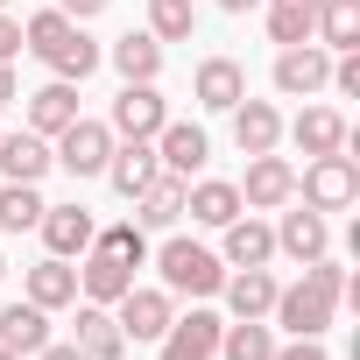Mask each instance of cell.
Segmentation results:
<instances>
[{
  "instance_id": "cell-11",
  "label": "cell",
  "mask_w": 360,
  "mask_h": 360,
  "mask_svg": "<svg viewBox=\"0 0 360 360\" xmlns=\"http://www.w3.org/2000/svg\"><path fill=\"white\" fill-rule=\"evenodd\" d=\"M155 155H162V169L169 176H205V162H212V134L198 127V120H162L155 127Z\"/></svg>"
},
{
  "instance_id": "cell-28",
  "label": "cell",
  "mask_w": 360,
  "mask_h": 360,
  "mask_svg": "<svg viewBox=\"0 0 360 360\" xmlns=\"http://www.w3.org/2000/svg\"><path fill=\"white\" fill-rule=\"evenodd\" d=\"M233 141H240V155H269L283 141V113L269 99H240L233 106Z\"/></svg>"
},
{
  "instance_id": "cell-13",
  "label": "cell",
  "mask_w": 360,
  "mask_h": 360,
  "mask_svg": "<svg viewBox=\"0 0 360 360\" xmlns=\"http://www.w3.org/2000/svg\"><path fill=\"white\" fill-rule=\"evenodd\" d=\"M127 290H134V262H120L106 248H85L78 255V297L85 304H120Z\"/></svg>"
},
{
  "instance_id": "cell-14",
  "label": "cell",
  "mask_w": 360,
  "mask_h": 360,
  "mask_svg": "<svg viewBox=\"0 0 360 360\" xmlns=\"http://www.w3.org/2000/svg\"><path fill=\"white\" fill-rule=\"evenodd\" d=\"M162 176V155H155V141H113V155H106V184L134 205L148 184Z\"/></svg>"
},
{
  "instance_id": "cell-25",
  "label": "cell",
  "mask_w": 360,
  "mask_h": 360,
  "mask_svg": "<svg viewBox=\"0 0 360 360\" xmlns=\"http://www.w3.org/2000/svg\"><path fill=\"white\" fill-rule=\"evenodd\" d=\"M22 297H29V304H43V311H64V304H78V269H71V262H57V255H43V262L22 276Z\"/></svg>"
},
{
  "instance_id": "cell-4",
  "label": "cell",
  "mask_w": 360,
  "mask_h": 360,
  "mask_svg": "<svg viewBox=\"0 0 360 360\" xmlns=\"http://www.w3.org/2000/svg\"><path fill=\"white\" fill-rule=\"evenodd\" d=\"M169 318H176V297H169L162 283H134V290L113 304V325L127 332V346H155V339L169 332Z\"/></svg>"
},
{
  "instance_id": "cell-45",
  "label": "cell",
  "mask_w": 360,
  "mask_h": 360,
  "mask_svg": "<svg viewBox=\"0 0 360 360\" xmlns=\"http://www.w3.org/2000/svg\"><path fill=\"white\" fill-rule=\"evenodd\" d=\"M0 8H8V0H0Z\"/></svg>"
},
{
  "instance_id": "cell-37",
  "label": "cell",
  "mask_w": 360,
  "mask_h": 360,
  "mask_svg": "<svg viewBox=\"0 0 360 360\" xmlns=\"http://www.w3.org/2000/svg\"><path fill=\"white\" fill-rule=\"evenodd\" d=\"M15 57H22V15L0 8V64H15Z\"/></svg>"
},
{
  "instance_id": "cell-16",
  "label": "cell",
  "mask_w": 360,
  "mask_h": 360,
  "mask_svg": "<svg viewBox=\"0 0 360 360\" xmlns=\"http://www.w3.org/2000/svg\"><path fill=\"white\" fill-rule=\"evenodd\" d=\"M36 233H43V248H50L57 262H71V255H85V248H92V233H99V219H92L85 205H43V219H36Z\"/></svg>"
},
{
  "instance_id": "cell-24",
  "label": "cell",
  "mask_w": 360,
  "mask_h": 360,
  "mask_svg": "<svg viewBox=\"0 0 360 360\" xmlns=\"http://www.w3.org/2000/svg\"><path fill=\"white\" fill-rule=\"evenodd\" d=\"M78 120V85H64V78H50L43 92H29V134H43V141H57L64 127Z\"/></svg>"
},
{
  "instance_id": "cell-44",
  "label": "cell",
  "mask_w": 360,
  "mask_h": 360,
  "mask_svg": "<svg viewBox=\"0 0 360 360\" xmlns=\"http://www.w3.org/2000/svg\"><path fill=\"white\" fill-rule=\"evenodd\" d=\"M0 276H8V255H0Z\"/></svg>"
},
{
  "instance_id": "cell-20",
  "label": "cell",
  "mask_w": 360,
  "mask_h": 360,
  "mask_svg": "<svg viewBox=\"0 0 360 360\" xmlns=\"http://www.w3.org/2000/svg\"><path fill=\"white\" fill-rule=\"evenodd\" d=\"M184 212L198 219V226H226V219H240L248 205H240V191L226 184V176H191V184H184Z\"/></svg>"
},
{
  "instance_id": "cell-12",
  "label": "cell",
  "mask_w": 360,
  "mask_h": 360,
  "mask_svg": "<svg viewBox=\"0 0 360 360\" xmlns=\"http://www.w3.org/2000/svg\"><path fill=\"white\" fill-rule=\"evenodd\" d=\"M219 233H226V240H219V262H226V269H269V262H276V226H269V219L240 212V219H226Z\"/></svg>"
},
{
  "instance_id": "cell-29",
  "label": "cell",
  "mask_w": 360,
  "mask_h": 360,
  "mask_svg": "<svg viewBox=\"0 0 360 360\" xmlns=\"http://www.w3.org/2000/svg\"><path fill=\"white\" fill-rule=\"evenodd\" d=\"M276 325L269 318H233V325H219V360H276Z\"/></svg>"
},
{
  "instance_id": "cell-33",
  "label": "cell",
  "mask_w": 360,
  "mask_h": 360,
  "mask_svg": "<svg viewBox=\"0 0 360 360\" xmlns=\"http://www.w3.org/2000/svg\"><path fill=\"white\" fill-rule=\"evenodd\" d=\"M36 219H43L36 184H0V233H36Z\"/></svg>"
},
{
  "instance_id": "cell-9",
  "label": "cell",
  "mask_w": 360,
  "mask_h": 360,
  "mask_svg": "<svg viewBox=\"0 0 360 360\" xmlns=\"http://www.w3.org/2000/svg\"><path fill=\"white\" fill-rule=\"evenodd\" d=\"M162 120H169V99H162L155 85H120V99H113V113H106L113 141H155Z\"/></svg>"
},
{
  "instance_id": "cell-19",
  "label": "cell",
  "mask_w": 360,
  "mask_h": 360,
  "mask_svg": "<svg viewBox=\"0 0 360 360\" xmlns=\"http://www.w3.org/2000/svg\"><path fill=\"white\" fill-rule=\"evenodd\" d=\"M106 64L120 71V85H155L162 78V43L148 29H127L120 43H106Z\"/></svg>"
},
{
  "instance_id": "cell-34",
  "label": "cell",
  "mask_w": 360,
  "mask_h": 360,
  "mask_svg": "<svg viewBox=\"0 0 360 360\" xmlns=\"http://www.w3.org/2000/svg\"><path fill=\"white\" fill-rule=\"evenodd\" d=\"M71 29H78L71 15H57V8H43V15H29V22H22V50H36V57H50V50H57V43L71 36Z\"/></svg>"
},
{
  "instance_id": "cell-18",
  "label": "cell",
  "mask_w": 360,
  "mask_h": 360,
  "mask_svg": "<svg viewBox=\"0 0 360 360\" xmlns=\"http://www.w3.org/2000/svg\"><path fill=\"white\" fill-rule=\"evenodd\" d=\"M283 134H290V141L304 148V162H311V155H339L353 127H346V113H339V106H304V113H297Z\"/></svg>"
},
{
  "instance_id": "cell-38",
  "label": "cell",
  "mask_w": 360,
  "mask_h": 360,
  "mask_svg": "<svg viewBox=\"0 0 360 360\" xmlns=\"http://www.w3.org/2000/svg\"><path fill=\"white\" fill-rule=\"evenodd\" d=\"M276 360H332V353H325V339H290V346H276Z\"/></svg>"
},
{
  "instance_id": "cell-7",
  "label": "cell",
  "mask_w": 360,
  "mask_h": 360,
  "mask_svg": "<svg viewBox=\"0 0 360 360\" xmlns=\"http://www.w3.org/2000/svg\"><path fill=\"white\" fill-rule=\"evenodd\" d=\"M219 311H205V304H191L184 318H169V332L155 339V360H219Z\"/></svg>"
},
{
  "instance_id": "cell-17",
  "label": "cell",
  "mask_w": 360,
  "mask_h": 360,
  "mask_svg": "<svg viewBox=\"0 0 360 360\" xmlns=\"http://www.w3.org/2000/svg\"><path fill=\"white\" fill-rule=\"evenodd\" d=\"M50 169H57V155H50L43 134H29V127L0 134V176H8V184H43Z\"/></svg>"
},
{
  "instance_id": "cell-8",
  "label": "cell",
  "mask_w": 360,
  "mask_h": 360,
  "mask_svg": "<svg viewBox=\"0 0 360 360\" xmlns=\"http://www.w3.org/2000/svg\"><path fill=\"white\" fill-rule=\"evenodd\" d=\"M325 78H332V50H325V43H290V50H276V92H283V99H318Z\"/></svg>"
},
{
  "instance_id": "cell-23",
  "label": "cell",
  "mask_w": 360,
  "mask_h": 360,
  "mask_svg": "<svg viewBox=\"0 0 360 360\" xmlns=\"http://www.w3.org/2000/svg\"><path fill=\"white\" fill-rule=\"evenodd\" d=\"M176 219H184V176H169V169H162L155 184L134 198V226H141V233H169Z\"/></svg>"
},
{
  "instance_id": "cell-5",
  "label": "cell",
  "mask_w": 360,
  "mask_h": 360,
  "mask_svg": "<svg viewBox=\"0 0 360 360\" xmlns=\"http://www.w3.org/2000/svg\"><path fill=\"white\" fill-rule=\"evenodd\" d=\"M50 155H57V169H71V176H106V155H113V127L106 120H71L57 141H50Z\"/></svg>"
},
{
  "instance_id": "cell-36",
  "label": "cell",
  "mask_w": 360,
  "mask_h": 360,
  "mask_svg": "<svg viewBox=\"0 0 360 360\" xmlns=\"http://www.w3.org/2000/svg\"><path fill=\"white\" fill-rule=\"evenodd\" d=\"M325 85H332V92H346V99H360V50H339Z\"/></svg>"
},
{
  "instance_id": "cell-42",
  "label": "cell",
  "mask_w": 360,
  "mask_h": 360,
  "mask_svg": "<svg viewBox=\"0 0 360 360\" xmlns=\"http://www.w3.org/2000/svg\"><path fill=\"white\" fill-rule=\"evenodd\" d=\"M219 8H226V15H248V8H262V0H219Z\"/></svg>"
},
{
  "instance_id": "cell-22",
  "label": "cell",
  "mask_w": 360,
  "mask_h": 360,
  "mask_svg": "<svg viewBox=\"0 0 360 360\" xmlns=\"http://www.w3.org/2000/svg\"><path fill=\"white\" fill-rule=\"evenodd\" d=\"M71 346H78L85 360H120V353H127V332L113 325V304H78V332H71Z\"/></svg>"
},
{
  "instance_id": "cell-21",
  "label": "cell",
  "mask_w": 360,
  "mask_h": 360,
  "mask_svg": "<svg viewBox=\"0 0 360 360\" xmlns=\"http://www.w3.org/2000/svg\"><path fill=\"white\" fill-rule=\"evenodd\" d=\"M276 276L269 269H226V283H219V297H226V311L233 318H269L276 311Z\"/></svg>"
},
{
  "instance_id": "cell-6",
  "label": "cell",
  "mask_w": 360,
  "mask_h": 360,
  "mask_svg": "<svg viewBox=\"0 0 360 360\" xmlns=\"http://www.w3.org/2000/svg\"><path fill=\"white\" fill-rule=\"evenodd\" d=\"M233 191H240L248 212H283V205L297 198V169H290V155H276V148H269V155H248V176H240Z\"/></svg>"
},
{
  "instance_id": "cell-30",
  "label": "cell",
  "mask_w": 360,
  "mask_h": 360,
  "mask_svg": "<svg viewBox=\"0 0 360 360\" xmlns=\"http://www.w3.org/2000/svg\"><path fill=\"white\" fill-rule=\"evenodd\" d=\"M262 8H269V43H311L318 36V8H325V0H262Z\"/></svg>"
},
{
  "instance_id": "cell-40",
  "label": "cell",
  "mask_w": 360,
  "mask_h": 360,
  "mask_svg": "<svg viewBox=\"0 0 360 360\" xmlns=\"http://www.w3.org/2000/svg\"><path fill=\"white\" fill-rule=\"evenodd\" d=\"M29 360H85V353H78V346H57V339H50V346H43V353H29Z\"/></svg>"
},
{
  "instance_id": "cell-41",
  "label": "cell",
  "mask_w": 360,
  "mask_h": 360,
  "mask_svg": "<svg viewBox=\"0 0 360 360\" xmlns=\"http://www.w3.org/2000/svg\"><path fill=\"white\" fill-rule=\"evenodd\" d=\"M8 99H22V85H15V64H0V106Z\"/></svg>"
},
{
  "instance_id": "cell-2",
  "label": "cell",
  "mask_w": 360,
  "mask_h": 360,
  "mask_svg": "<svg viewBox=\"0 0 360 360\" xmlns=\"http://www.w3.org/2000/svg\"><path fill=\"white\" fill-rule=\"evenodd\" d=\"M148 262H155V276H162V290L169 297H219V283H226V262H219V248H205V240H184V233H169L162 248H148Z\"/></svg>"
},
{
  "instance_id": "cell-3",
  "label": "cell",
  "mask_w": 360,
  "mask_h": 360,
  "mask_svg": "<svg viewBox=\"0 0 360 360\" xmlns=\"http://www.w3.org/2000/svg\"><path fill=\"white\" fill-rule=\"evenodd\" d=\"M360 198V162L339 148V155H311L304 162V176H297V205H311V212H346Z\"/></svg>"
},
{
  "instance_id": "cell-31",
  "label": "cell",
  "mask_w": 360,
  "mask_h": 360,
  "mask_svg": "<svg viewBox=\"0 0 360 360\" xmlns=\"http://www.w3.org/2000/svg\"><path fill=\"white\" fill-rule=\"evenodd\" d=\"M311 43H325L332 57H339V50H360V0H325Z\"/></svg>"
},
{
  "instance_id": "cell-27",
  "label": "cell",
  "mask_w": 360,
  "mask_h": 360,
  "mask_svg": "<svg viewBox=\"0 0 360 360\" xmlns=\"http://www.w3.org/2000/svg\"><path fill=\"white\" fill-rule=\"evenodd\" d=\"M43 64H50V78H64V85H85V78L106 64V43H92V36H85V22H78V29H71V36H64V43H57Z\"/></svg>"
},
{
  "instance_id": "cell-43",
  "label": "cell",
  "mask_w": 360,
  "mask_h": 360,
  "mask_svg": "<svg viewBox=\"0 0 360 360\" xmlns=\"http://www.w3.org/2000/svg\"><path fill=\"white\" fill-rule=\"evenodd\" d=\"M0 360H22V353H8V346H0Z\"/></svg>"
},
{
  "instance_id": "cell-35",
  "label": "cell",
  "mask_w": 360,
  "mask_h": 360,
  "mask_svg": "<svg viewBox=\"0 0 360 360\" xmlns=\"http://www.w3.org/2000/svg\"><path fill=\"white\" fill-rule=\"evenodd\" d=\"M92 248H106V255H120V262H134V269L148 262V233H141L134 219H120V226H99V233H92Z\"/></svg>"
},
{
  "instance_id": "cell-1",
  "label": "cell",
  "mask_w": 360,
  "mask_h": 360,
  "mask_svg": "<svg viewBox=\"0 0 360 360\" xmlns=\"http://www.w3.org/2000/svg\"><path fill=\"white\" fill-rule=\"evenodd\" d=\"M339 304H360V283L332 262V255H318V262H304V283H283L276 290V325L290 332V339H325V325L339 318Z\"/></svg>"
},
{
  "instance_id": "cell-26",
  "label": "cell",
  "mask_w": 360,
  "mask_h": 360,
  "mask_svg": "<svg viewBox=\"0 0 360 360\" xmlns=\"http://www.w3.org/2000/svg\"><path fill=\"white\" fill-rule=\"evenodd\" d=\"M0 346L22 353V360H29V353H43V346H50V311H43V304H29V297H22V304H8V311H0Z\"/></svg>"
},
{
  "instance_id": "cell-10",
  "label": "cell",
  "mask_w": 360,
  "mask_h": 360,
  "mask_svg": "<svg viewBox=\"0 0 360 360\" xmlns=\"http://www.w3.org/2000/svg\"><path fill=\"white\" fill-rule=\"evenodd\" d=\"M276 255H290L297 269H304V262H318V255H332V219L290 198V205H283V219H276Z\"/></svg>"
},
{
  "instance_id": "cell-15",
  "label": "cell",
  "mask_w": 360,
  "mask_h": 360,
  "mask_svg": "<svg viewBox=\"0 0 360 360\" xmlns=\"http://www.w3.org/2000/svg\"><path fill=\"white\" fill-rule=\"evenodd\" d=\"M191 99H198L205 113H233V106L248 99V71H240L233 57H205V64L191 71Z\"/></svg>"
},
{
  "instance_id": "cell-32",
  "label": "cell",
  "mask_w": 360,
  "mask_h": 360,
  "mask_svg": "<svg viewBox=\"0 0 360 360\" xmlns=\"http://www.w3.org/2000/svg\"><path fill=\"white\" fill-rule=\"evenodd\" d=\"M198 29V0H148V36L155 43H191Z\"/></svg>"
},
{
  "instance_id": "cell-39",
  "label": "cell",
  "mask_w": 360,
  "mask_h": 360,
  "mask_svg": "<svg viewBox=\"0 0 360 360\" xmlns=\"http://www.w3.org/2000/svg\"><path fill=\"white\" fill-rule=\"evenodd\" d=\"M113 8V0H57V15H71V22H99Z\"/></svg>"
}]
</instances>
